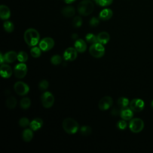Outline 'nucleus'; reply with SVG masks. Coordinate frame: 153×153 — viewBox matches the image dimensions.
<instances>
[{"instance_id": "f8f14e48", "label": "nucleus", "mask_w": 153, "mask_h": 153, "mask_svg": "<svg viewBox=\"0 0 153 153\" xmlns=\"http://www.w3.org/2000/svg\"><path fill=\"white\" fill-rule=\"evenodd\" d=\"M77 50L75 48H68L63 53L64 59L67 61H74L77 57Z\"/></svg>"}, {"instance_id": "c756f323", "label": "nucleus", "mask_w": 153, "mask_h": 153, "mask_svg": "<svg viewBox=\"0 0 153 153\" xmlns=\"http://www.w3.org/2000/svg\"><path fill=\"white\" fill-rule=\"evenodd\" d=\"M80 133L83 136H88L90 135L91 133V128L88 126H83L80 129Z\"/></svg>"}, {"instance_id": "4468645a", "label": "nucleus", "mask_w": 153, "mask_h": 153, "mask_svg": "<svg viewBox=\"0 0 153 153\" xmlns=\"http://www.w3.org/2000/svg\"><path fill=\"white\" fill-rule=\"evenodd\" d=\"M133 116V111L127 107L122 108L120 112V117L124 120H130Z\"/></svg>"}, {"instance_id": "1a4fd4ad", "label": "nucleus", "mask_w": 153, "mask_h": 153, "mask_svg": "<svg viewBox=\"0 0 153 153\" xmlns=\"http://www.w3.org/2000/svg\"><path fill=\"white\" fill-rule=\"evenodd\" d=\"M27 71V68L26 65L24 63H20L17 64L14 68V75L17 78H24Z\"/></svg>"}, {"instance_id": "c85d7f7f", "label": "nucleus", "mask_w": 153, "mask_h": 153, "mask_svg": "<svg viewBox=\"0 0 153 153\" xmlns=\"http://www.w3.org/2000/svg\"><path fill=\"white\" fill-rule=\"evenodd\" d=\"M85 39L88 42L91 43V44H94V43L98 42L97 36L91 33H88L86 35Z\"/></svg>"}, {"instance_id": "412c9836", "label": "nucleus", "mask_w": 153, "mask_h": 153, "mask_svg": "<svg viewBox=\"0 0 153 153\" xmlns=\"http://www.w3.org/2000/svg\"><path fill=\"white\" fill-rule=\"evenodd\" d=\"M5 62L7 63H12L17 59V54L14 51L7 52L4 55Z\"/></svg>"}, {"instance_id": "f03ea898", "label": "nucleus", "mask_w": 153, "mask_h": 153, "mask_svg": "<svg viewBox=\"0 0 153 153\" xmlns=\"http://www.w3.org/2000/svg\"><path fill=\"white\" fill-rule=\"evenodd\" d=\"M62 127L64 130L69 134H74L79 130L78 123L73 118H65L62 122Z\"/></svg>"}, {"instance_id": "ea45409f", "label": "nucleus", "mask_w": 153, "mask_h": 153, "mask_svg": "<svg viewBox=\"0 0 153 153\" xmlns=\"http://www.w3.org/2000/svg\"><path fill=\"white\" fill-rule=\"evenodd\" d=\"M71 37H72V38L73 39H78L77 38H78V35L76 33H73V34L72 35Z\"/></svg>"}, {"instance_id": "7c9ffc66", "label": "nucleus", "mask_w": 153, "mask_h": 153, "mask_svg": "<svg viewBox=\"0 0 153 153\" xmlns=\"http://www.w3.org/2000/svg\"><path fill=\"white\" fill-rule=\"evenodd\" d=\"M62 59L61 56L58 54L53 56L50 59L51 63L54 65H57L60 64L62 62Z\"/></svg>"}, {"instance_id": "2f4dec72", "label": "nucleus", "mask_w": 153, "mask_h": 153, "mask_svg": "<svg viewBox=\"0 0 153 153\" xmlns=\"http://www.w3.org/2000/svg\"><path fill=\"white\" fill-rule=\"evenodd\" d=\"M82 24V19L79 16H76L72 20V25L74 27H79Z\"/></svg>"}, {"instance_id": "b1692460", "label": "nucleus", "mask_w": 153, "mask_h": 153, "mask_svg": "<svg viewBox=\"0 0 153 153\" xmlns=\"http://www.w3.org/2000/svg\"><path fill=\"white\" fill-rule=\"evenodd\" d=\"M128 104H129L128 99L124 97H121L117 100V105L121 108H124L127 107Z\"/></svg>"}, {"instance_id": "0eeeda50", "label": "nucleus", "mask_w": 153, "mask_h": 153, "mask_svg": "<svg viewBox=\"0 0 153 153\" xmlns=\"http://www.w3.org/2000/svg\"><path fill=\"white\" fill-rule=\"evenodd\" d=\"M14 89L16 93L20 96L27 94L29 91V87L22 81H18L14 85Z\"/></svg>"}, {"instance_id": "37998d69", "label": "nucleus", "mask_w": 153, "mask_h": 153, "mask_svg": "<svg viewBox=\"0 0 153 153\" xmlns=\"http://www.w3.org/2000/svg\"><path fill=\"white\" fill-rule=\"evenodd\" d=\"M93 1H97H97H98V0H93Z\"/></svg>"}, {"instance_id": "58836bf2", "label": "nucleus", "mask_w": 153, "mask_h": 153, "mask_svg": "<svg viewBox=\"0 0 153 153\" xmlns=\"http://www.w3.org/2000/svg\"><path fill=\"white\" fill-rule=\"evenodd\" d=\"M0 59H1L0 63L2 65L3 63V62H5V60H4V56L2 55V54L1 53H0Z\"/></svg>"}, {"instance_id": "4be33fe9", "label": "nucleus", "mask_w": 153, "mask_h": 153, "mask_svg": "<svg viewBox=\"0 0 153 153\" xmlns=\"http://www.w3.org/2000/svg\"><path fill=\"white\" fill-rule=\"evenodd\" d=\"M33 137V130L30 128L25 129L22 133V139L25 142H30Z\"/></svg>"}, {"instance_id": "a878e982", "label": "nucleus", "mask_w": 153, "mask_h": 153, "mask_svg": "<svg viewBox=\"0 0 153 153\" xmlns=\"http://www.w3.org/2000/svg\"><path fill=\"white\" fill-rule=\"evenodd\" d=\"M3 26H4V30L7 32H8V33L12 32L14 30V26L13 23L11 22H10V21H6V22H5L4 23Z\"/></svg>"}, {"instance_id": "a211bd4d", "label": "nucleus", "mask_w": 153, "mask_h": 153, "mask_svg": "<svg viewBox=\"0 0 153 153\" xmlns=\"http://www.w3.org/2000/svg\"><path fill=\"white\" fill-rule=\"evenodd\" d=\"M11 15L10 8L5 5H1L0 6V16L2 20H7L10 18Z\"/></svg>"}, {"instance_id": "7ed1b4c3", "label": "nucleus", "mask_w": 153, "mask_h": 153, "mask_svg": "<svg viewBox=\"0 0 153 153\" xmlns=\"http://www.w3.org/2000/svg\"><path fill=\"white\" fill-rule=\"evenodd\" d=\"M77 10L79 14L81 16H88L93 11L94 4L90 0H83L78 5Z\"/></svg>"}, {"instance_id": "4c0bfd02", "label": "nucleus", "mask_w": 153, "mask_h": 153, "mask_svg": "<svg viewBox=\"0 0 153 153\" xmlns=\"http://www.w3.org/2000/svg\"><path fill=\"white\" fill-rule=\"evenodd\" d=\"M121 109L122 108H114L111 111V114L114 116H117V115H120V112H121Z\"/></svg>"}, {"instance_id": "bb28decb", "label": "nucleus", "mask_w": 153, "mask_h": 153, "mask_svg": "<svg viewBox=\"0 0 153 153\" xmlns=\"http://www.w3.org/2000/svg\"><path fill=\"white\" fill-rule=\"evenodd\" d=\"M30 54L33 57L35 58H38L39 57H40L41 54V48L37 47H33L30 49Z\"/></svg>"}, {"instance_id": "f704fd0d", "label": "nucleus", "mask_w": 153, "mask_h": 153, "mask_svg": "<svg viewBox=\"0 0 153 153\" xmlns=\"http://www.w3.org/2000/svg\"><path fill=\"white\" fill-rule=\"evenodd\" d=\"M117 127L119 130H125L127 127V123L124 120H121L118 121L117 124Z\"/></svg>"}, {"instance_id": "9d476101", "label": "nucleus", "mask_w": 153, "mask_h": 153, "mask_svg": "<svg viewBox=\"0 0 153 153\" xmlns=\"http://www.w3.org/2000/svg\"><path fill=\"white\" fill-rule=\"evenodd\" d=\"M130 108L134 112H140L144 108V102L140 99H134L129 103Z\"/></svg>"}, {"instance_id": "dca6fc26", "label": "nucleus", "mask_w": 153, "mask_h": 153, "mask_svg": "<svg viewBox=\"0 0 153 153\" xmlns=\"http://www.w3.org/2000/svg\"><path fill=\"white\" fill-rule=\"evenodd\" d=\"M43 126V121L39 118H36L33 119L29 124L30 128L33 131H36L41 128Z\"/></svg>"}, {"instance_id": "39448f33", "label": "nucleus", "mask_w": 153, "mask_h": 153, "mask_svg": "<svg viewBox=\"0 0 153 153\" xmlns=\"http://www.w3.org/2000/svg\"><path fill=\"white\" fill-rule=\"evenodd\" d=\"M144 127V123L143 120L139 118L131 119L129 123L130 130L135 133L140 132Z\"/></svg>"}, {"instance_id": "79ce46f5", "label": "nucleus", "mask_w": 153, "mask_h": 153, "mask_svg": "<svg viewBox=\"0 0 153 153\" xmlns=\"http://www.w3.org/2000/svg\"><path fill=\"white\" fill-rule=\"evenodd\" d=\"M151 106H152V108H153V100H152V102H151Z\"/></svg>"}, {"instance_id": "423d86ee", "label": "nucleus", "mask_w": 153, "mask_h": 153, "mask_svg": "<svg viewBox=\"0 0 153 153\" xmlns=\"http://www.w3.org/2000/svg\"><path fill=\"white\" fill-rule=\"evenodd\" d=\"M41 99L42 106L45 108H51L54 104V97L49 91H45L42 94Z\"/></svg>"}, {"instance_id": "ddd939ff", "label": "nucleus", "mask_w": 153, "mask_h": 153, "mask_svg": "<svg viewBox=\"0 0 153 153\" xmlns=\"http://www.w3.org/2000/svg\"><path fill=\"white\" fill-rule=\"evenodd\" d=\"M13 71L11 67L7 64H2L0 68V74L2 78H8L12 75Z\"/></svg>"}, {"instance_id": "6ab92c4d", "label": "nucleus", "mask_w": 153, "mask_h": 153, "mask_svg": "<svg viewBox=\"0 0 153 153\" xmlns=\"http://www.w3.org/2000/svg\"><path fill=\"white\" fill-rule=\"evenodd\" d=\"M97 38L98 42L102 44H106L109 42L110 39V36L108 32H102L97 35Z\"/></svg>"}, {"instance_id": "473e14b6", "label": "nucleus", "mask_w": 153, "mask_h": 153, "mask_svg": "<svg viewBox=\"0 0 153 153\" xmlns=\"http://www.w3.org/2000/svg\"><path fill=\"white\" fill-rule=\"evenodd\" d=\"M49 86L48 82L45 79L41 80L38 84V88L41 91H45L46 90Z\"/></svg>"}, {"instance_id": "2eb2a0df", "label": "nucleus", "mask_w": 153, "mask_h": 153, "mask_svg": "<svg viewBox=\"0 0 153 153\" xmlns=\"http://www.w3.org/2000/svg\"><path fill=\"white\" fill-rule=\"evenodd\" d=\"M74 47L79 53H84L87 49V44L82 39H76L75 42Z\"/></svg>"}, {"instance_id": "a19ab883", "label": "nucleus", "mask_w": 153, "mask_h": 153, "mask_svg": "<svg viewBox=\"0 0 153 153\" xmlns=\"http://www.w3.org/2000/svg\"><path fill=\"white\" fill-rule=\"evenodd\" d=\"M76 0H65V2L67 3V4H71V3H72L73 2L75 1Z\"/></svg>"}, {"instance_id": "cd10ccee", "label": "nucleus", "mask_w": 153, "mask_h": 153, "mask_svg": "<svg viewBox=\"0 0 153 153\" xmlns=\"http://www.w3.org/2000/svg\"><path fill=\"white\" fill-rule=\"evenodd\" d=\"M28 59V56L27 54L23 51H21L20 52L18 53L17 54V60L22 63H24L25 62H26Z\"/></svg>"}, {"instance_id": "393cba45", "label": "nucleus", "mask_w": 153, "mask_h": 153, "mask_svg": "<svg viewBox=\"0 0 153 153\" xmlns=\"http://www.w3.org/2000/svg\"><path fill=\"white\" fill-rule=\"evenodd\" d=\"M30 104H31L30 100L28 97H24V98H23L21 100L20 103L21 108L22 109H28L30 107Z\"/></svg>"}, {"instance_id": "aec40b11", "label": "nucleus", "mask_w": 153, "mask_h": 153, "mask_svg": "<svg viewBox=\"0 0 153 153\" xmlns=\"http://www.w3.org/2000/svg\"><path fill=\"white\" fill-rule=\"evenodd\" d=\"M62 14L66 17H72L75 14V10L72 6H66L62 10Z\"/></svg>"}, {"instance_id": "c9c22d12", "label": "nucleus", "mask_w": 153, "mask_h": 153, "mask_svg": "<svg viewBox=\"0 0 153 153\" xmlns=\"http://www.w3.org/2000/svg\"><path fill=\"white\" fill-rule=\"evenodd\" d=\"M113 2V0H98L97 4L102 7H106L111 5Z\"/></svg>"}, {"instance_id": "f257e3e1", "label": "nucleus", "mask_w": 153, "mask_h": 153, "mask_svg": "<svg viewBox=\"0 0 153 153\" xmlns=\"http://www.w3.org/2000/svg\"><path fill=\"white\" fill-rule=\"evenodd\" d=\"M39 32L33 28L27 29L24 33V39L26 43L30 47L36 45L39 41Z\"/></svg>"}, {"instance_id": "9b49d317", "label": "nucleus", "mask_w": 153, "mask_h": 153, "mask_svg": "<svg viewBox=\"0 0 153 153\" xmlns=\"http://www.w3.org/2000/svg\"><path fill=\"white\" fill-rule=\"evenodd\" d=\"M113 104V100L110 96H105L102 98L98 104V106L100 110L106 111L110 108Z\"/></svg>"}, {"instance_id": "72a5a7b5", "label": "nucleus", "mask_w": 153, "mask_h": 153, "mask_svg": "<svg viewBox=\"0 0 153 153\" xmlns=\"http://www.w3.org/2000/svg\"><path fill=\"white\" fill-rule=\"evenodd\" d=\"M19 126L22 127H26L28 126H29L30 122L28 118L26 117H23L20 119L19 121Z\"/></svg>"}, {"instance_id": "6e6552de", "label": "nucleus", "mask_w": 153, "mask_h": 153, "mask_svg": "<svg viewBox=\"0 0 153 153\" xmlns=\"http://www.w3.org/2000/svg\"><path fill=\"white\" fill-rule=\"evenodd\" d=\"M54 45V41L50 37H46L41 39L39 43V47L43 51H47L53 48Z\"/></svg>"}, {"instance_id": "5701e85b", "label": "nucleus", "mask_w": 153, "mask_h": 153, "mask_svg": "<svg viewBox=\"0 0 153 153\" xmlns=\"http://www.w3.org/2000/svg\"><path fill=\"white\" fill-rule=\"evenodd\" d=\"M5 105L8 108L12 109L16 106L17 100L13 96H10L6 100Z\"/></svg>"}, {"instance_id": "e433bc0d", "label": "nucleus", "mask_w": 153, "mask_h": 153, "mask_svg": "<svg viewBox=\"0 0 153 153\" xmlns=\"http://www.w3.org/2000/svg\"><path fill=\"white\" fill-rule=\"evenodd\" d=\"M99 20L97 18L95 17H92V18L90 19V22H89L90 25L91 26H92V27H96V26H97L99 25Z\"/></svg>"}, {"instance_id": "f3484780", "label": "nucleus", "mask_w": 153, "mask_h": 153, "mask_svg": "<svg viewBox=\"0 0 153 153\" xmlns=\"http://www.w3.org/2000/svg\"><path fill=\"white\" fill-rule=\"evenodd\" d=\"M113 15L112 11L109 8L103 9L99 13V19L105 21L109 20Z\"/></svg>"}, {"instance_id": "20e7f679", "label": "nucleus", "mask_w": 153, "mask_h": 153, "mask_svg": "<svg viewBox=\"0 0 153 153\" xmlns=\"http://www.w3.org/2000/svg\"><path fill=\"white\" fill-rule=\"evenodd\" d=\"M105 50L103 44L96 42L92 44V45L89 48L90 54L94 57L100 58L105 54Z\"/></svg>"}]
</instances>
